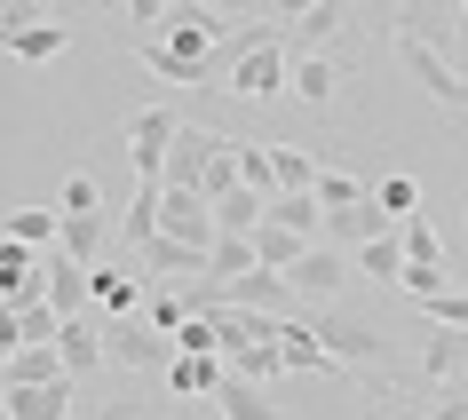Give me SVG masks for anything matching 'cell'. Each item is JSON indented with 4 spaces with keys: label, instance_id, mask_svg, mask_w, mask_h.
<instances>
[{
    "label": "cell",
    "instance_id": "cell-27",
    "mask_svg": "<svg viewBox=\"0 0 468 420\" xmlns=\"http://www.w3.org/2000/svg\"><path fill=\"white\" fill-rule=\"evenodd\" d=\"M88 286H96V318H135V301H144V286H135V278L127 270H88Z\"/></svg>",
    "mask_w": 468,
    "mask_h": 420
},
{
    "label": "cell",
    "instance_id": "cell-33",
    "mask_svg": "<svg viewBox=\"0 0 468 420\" xmlns=\"http://www.w3.org/2000/svg\"><path fill=\"white\" fill-rule=\"evenodd\" d=\"M144 325H159V333L175 341V333L191 325V301H183V294H167V286H151V294H144Z\"/></svg>",
    "mask_w": 468,
    "mask_h": 420
},
{
    "label": "cell",
    "instance_id": "cell-5",
    "mask_svg": "<svg viewBox=\"0 0 468 420\" xmlns=\"http://www.w3.org/2000/svg\"><path fill=\"white\" fill-rule=\"evenodd\" d=\"M222 79H230V96L271 103V96H286V79H294V56H286V40H262V48H247Z\"/></svg>",
    "mask_w": 468,
    "mask_h": 420
},
{
    "label": "cell",
    "instance_id": "cell-35",
    "mask_svg": "<svg viewBox=\"0 0 468 420\" xmlns=\"http://www.w3.org/2000/svg\"><path fill=\"white\" fill-rule=\"evenodd\" d=\"M397 247H405V262H444L437 223H429V215H405V223H397Z\"/></svg>",
    "mask_w": 468,
    "mask_h": 420
},
{
    "label": "cell",
    "instance_id": "cell-24",
    "mask_svg": "<svg viewBox=\"0 0 468 420\" xmlns=\"http://www.w3.org/2000/svg\"><path fill=\"white\" fill-rule=\"evenodd\" d=\"M278 349H286V373H342L334 357H325V341L310 333V318H286V333H278Z\"/></svg>",
    "mask_w": 468,
    "mask_h": 420
},
{
    "label": "cell",
    "instance_id": "cell-18",
    "mask_svg": "<svg viewBox=\"0 0 468 420\" xmlns=\"http://www.w3.org/2000/svg\"><path fill=\"white\" fill-rule=\"evenodd\" d=\"M40 381H64V349H56V341L8 349V381H0V389H40Z\"/></svg>",
    "mask_w": 468,
    "mask_h": 420
},
{
    "label": "cell",
    "instance_id": "cell-36",
    "mask_svg": "<svg viewBox=\"0 0 468 420\" xmlns=\"http://www.w3.org/2000/svg\"><path fill=\"white\" fill-rule=\"evenodd\" d=\"M230 373H239V381H278V373H286V349H278V341H254V349L230 357Z\"/></svg>",
    "mask_w": 468,
    "mask_h": 420
},
{
    "label": "cell",
    "instance_id": "cell-14",
    "mask_svg": "<svg viewBox=\"0 0 468 420\" xmlns=\"http://www.w3.org/2000/svg\"><path fill=\"white\" fill-rule=\"evenodd\" d=\"M159 381H167V396H175V404H198V396H215L222 381H230V365H222V357H175V365L159 373Z\"/></svg>",
    "mask_w": 468,
    "mask_h": 420
},
{
    "label": "cell",
    "instance_id": "cell-3",
    "mask_svg": "<svg viewBox=\"0 0 468 420\" xmlns=\"http://www.w3.org/2000/svg\"><path fill=\"white\" fill-rule=\"evenodd\" d=\"M175 135H183V120H175L167 103H144V111L127 120V167H135V183H167Z\"/></svg>",
    "mask_w": 468,
    "mask_h": 420
},
{
    "label": "cell",
    "instance_id": "cell-4",
    "mask_svg": "<svg viewBox=\"0 0 468 420\" xmlns=\"http://www.w3.org/2000/svg\"><path fill=\"white\" fill-rule=\"evenodd\" d=\"M103 357L120 373H167L175 365V341L159 333V325H144V318H112L103 325Z\"/></svg>",
    "mask_w": 468,
    "mask_h": 420
},
{
    "label": "cell",
    "instance_id": "cell-20",
    "mask_svg": "<svg viewBox=\"0 0 468 420\" xmlns=\"http://www.w3.org/2000/svg\"><path fill=\"white\" fill-rule=\"evenodd\" d=\"M0 238H25L32 254H48V247H64V215H48V206H8L0 215Z\"/></svg>",
    "mask_w": 468,
    "mask_h": 420
},
{
    "label": "cell",
    "instance_id": "cell-10",
    "mask_svg": "<svg viewBox=\"0 0 468 420\" xmlns=\"http://www.w3.org/2000/svg\"><path fill=\"white\" fill-rule=\"evenodd\" d=\"M389 230H397V215H389V206H381V198H357V206H342V215H325V247H342V254H357V247H366V238H389Z\"/></svg>",
    "mask_w": 468,
    "mask_h": 420
},
{
    "label": "cell",
    "instance_id": "cell-32",
    "mask_svg": "<svg viewBox=\"0 0 468 420\" xmlns=\"http://www.w3.org/2000/svg\"><path fill=\"white\" fill-rule=\"evenodd\" d=\"M271 159H278V191H318V159H310V151L302 143H271Z\"/></svg>",
    "mask_w": 468,
    "mask_h": 420
},
{
    "label": "cell",
    "instance_id": "cell-46",
    "mask_svg": "<svg viewBox=\"0 0 468 420\" xmlns=\"http://www.w3.org/2000/svg\"><path fill=\"white\" fill-rule=\"evenodd\" d=\"M349 8H366V16H373L381 32H397V25H405V0H349Z\"/></svg>",
    "mask_w": 468,
    "mask_h": 420
},
{
    "label": "cell",
    "instance_id": "cell-2",
    "mask_svg": "<svg viewBox=\"0 0 468 420\" xmlns=\"http://www.w3.org/2000/svg\"><path fill=\"white\" fill-rule=\"evenodd\" d=\"M302 318H310V333H318V341H325V357H334V365H342V373H381V357H389V341H381L373 325L342 318L334 301H325V310H302Z\"/></svg>",
    "mask_w": 468,
    "mask_h": 420
},
{
    "label": "cell",
    "instance_id": "cell-47",
    "mask_svg": "<svg viewBox=\"0 0 468 420\" xmlns=\"http://www.w3.org/2000/svg\"><path fill=\"white\" fill-rule=\"evenodd\" d=\"M167 8H175V0H127V16H135V25H167Z\"/></svg>",
    "mask_w": 468,
    "mask_h": 420
},
{
    "label": "cell",
    "instance_id": "cell-37",
    "mask_svg": "<svg viewBox=\"0 0 468 420\" xmlns=\"http://www.w3.org/2000/svg\"><path fill=\"white\" fill-rule=\"evenodd\" d=\"M397 294H413V301H429V294H452V270H444V262H405Z\"/></svg>",
    "mask_w": 468,
    "mask_h": 420
},
{
    "label": "cell",
    "instance_id": "cell-45",
    "mask_svg": "<svg viewBox=\"0 0 468 420\" xmlns=\"http://www.w3.org/2000/svg\"><path fill=\"white\" fill-rule=\"evenodd\" d=\"M96 420H175V396L167 404H103Z\"/></svg>",
    "mask_w": 468,
    "mask_h": 420
},
{
    "label": "cell",
    "instance_id": "cell-29",
    "mask_svg": "<svg viewBox=\"0 0 468 420\" xmlns=\"http://www.w3.org/2000/svg\"><path fill=\"white\" fill-rule=\"evenodd\" d=\"M247 270H262V262H254V238L222 230L215 247H207V278H215V286H230V278H247Z\"/></svg>",
    "mask_w": 468,
    "mask_h": 420
},
{
    "label": "cell",
    "instance_id": "cell-17",
    "mask_svg": "<svg viewBox=\"0 0 468 420\" xmlns=\"http://www.w3.org/2000/svg\"><path fill=\"white\" fill-rule=\"evenodd\" d=\"M334 32H349V0H318L302 25H286V56H318Z\"/></svg>",
    "mask_w": 468,
    "mask_h": 420
},
{
    "label": "cell",
    "instance_id": "cell-6",
    "mask_svg": "<svg viewBox=\"0 0 468 420\" xmlns=\"http://www.w3.org/2000/svg\"><path fill=\"white\" fill-rule=\"evenodd\" d=\"M286 278H294V294L310 301V310H325V301H334V294L349 286V278H357V262H349L342 247H325V238H310V247H302V262H294Z\"/></svg>",
    "mask_w": 468,
    "mask_h": 420
},
{
    "label": "cell",
    "instance_id": "cell-9",
    "mask_svg": "<svg viewBox=\"0 0 468 420\" xmlns=\"http://www.w3.org/2000/svg\"><path fill=\"white\" fill-rule=\"evenodd\" d=\"M222 143H230V135L183 120V135H175V151H167V191H198V183H207V167L222 159Z\"/></svg>",
    "mask_w": 468,
    "mask_h": 420
},
{
    "label": "cell",
    "instance_id": "cell-34",
    "mask_svg": "<svg viewBox=\"0 0 468 420\" xmlns=\"http://www.w3.org/2000/svg\"><path fill=\"white\" fill-rule=\"evenodd\" d=\"M239 183L262 191V198H278V159H271V143H239Z\"/></svg>",
    "mask_w": 468,
    "mask_h": 420
},
{
    "label": "cell",
    "instance_id": "cell-8",
    "mask_svg": "<svg viewBox=\"0 0 468 420\" xmlns=\"http://www.w3.org/2000/svg\"><path fill=\"white\" fill-rule=\"evenodd\" d=\"M159 230L183 238V247H215V238H222L215 198H207V191H167V198H159Z\"/></svg>",
    "mask_w": 468,
    "mask_h": 420
},
{
    "label": "cell",
    "instance_id": "cell-44",
    "mask_svg": "<svg viewBox=\"0 0 468 420\" xmlns=\"http://www.w3.org/2000/svg\"><path fill=\"white\" fill-rule=\"evenodd\" d=\"M207 16H222V25H262L271 16V0H198Z\"/></svg>",
    "mask_w": 468,
    "mask_h": 420
},
{
    "label": "cell",
    "instance_id": "cell-13",
    "mask_svg": "<svg viewBox=\"0 0 468 420\" xmlns=\"http://www.w3.org/2000/svg\"><path fill=\"white\" fill-rule=\"evenodd\" d=\"M56 349H64V373H72V381H88V373L112 365V357H103V318H64Z\"/></svg>",
    "mask_w": 468,
    "mask_h": 420
},
{
    "label": "cell",
    "instance_id": "cell-22",
    "mask_svg": "<svg viewBox=\"0 0 468 420\" xmlns=\"http://www.w3.org/2000/svg\"><path fill=\"white\" fill-rule=\"evenodd\" d=\"M159 198H167V183H135V198H127V215H120V238L135 254L159 238Z\"/></svg>",
    "mask_w": 468,
    "mask_h": 420
},
{
    "label": "cell",
    "instance_id": "cell-11",
    "mask_svg": "<svg viewBox=\"0 0 468 420\" xmlns=\"http://www.w3.org/2000/svg\"><path fill=\"white\" fill-rule=\"evenodd\" d=\"M461 373H468V333L461 325H429L420 333V381L429 389H452Z\"/></svg>",
    "mask_w": 468,
    "mask_h": 420
},
{
    "label": "cell",
    "instance_id": "cell-1",
    "mask_svg": "<svg viewBox=\"0 0 468 420\" xmlns=\"http://www.w3.org/2000/svg\"><path fill=\"white\" fill-rule=\"evenodd\" d=\"M389 40H397V64L413 72V88L437 103V111H468V72L437 48V40H429V32H420V25H397Z\"/></svg>",
    "mask_w": 468,
    "mask_h": 420
},
{
    "label": "cell",
    "instance_id": "cell-23",
    "mask_svg": "<svg viewBox=\"0 0 468 420\" xmlns=\"http://www.w3.org/2000/svg\"><path fill=\"white\" fill-rule=\"evenodd\" d=\"M112 230H120V223H112L103 206H96V215H64V254L96 270V262H103V238H112Z\"/></svg>",
    "mask_w": 468,
    "mask_h": 420
},
{
    "label": "cell",
    "instance_id": "cell-50",
    "mask_svg": "<svg viewBox=\"0 0 468 420\" xmlns=\"http://www.w3.org/2000/svg\"><path fill=\"white\" fill-rule=\"evenodd\" d=\"M461 8H468V0H461Z\"/></svg>",
    "mask_w": 468,
    "mask_h": 420
},
{
    "label": "cell",
    "instance_id": "cell-43",
    "mask_svg": "<svg viewBox=\"0 0 468 420\" xmlns=\"http://www.w3.org/2000/svg\"><path fill=\"white\" fill-rule=\"evenodd\" d=\"M96 174H64V198H56V215H96Z\"/></svg>",
    "mask_w": 468,
    "mask_h": 420
},
{
    "label": "cell",
    "instance_id": "cell-48",
    "mask_svg": "<svg viewBox=\"0 0 468 420\" xmlns=\"http://www.w3.org/2000/svg\"><path fill=\"white\" fill-rule=\"evenodd\" d=\"M310 8H318V0H271V25H302Z\"/></svg>",
    "mask_w": 468,
    "mask_h": 420
},
{
    "label": "cell",
    "instance_id": "cell-7",
    "mask_svg": "<svg viewBox=\"0 0 468 420\" xmlns=\"http://www.w3.org/2000/svg\"><path fill=\"white\" fill-rule=\"evenodd\" d=\"M207 286H215V278H207ZM222 301H230V310H262V318H302V310H310V301L294 294V278H286V270H247V278H230V286H222Z\"/></svg>",
    "mask_w": 468,
    "mask_h": 420
},
{
    "label": "cell",
    "instance_id": "cell-21",
    "mask_svg": "<svg viewBox=\"0 0 468 420\" xmlns=\"http://www.w3.org/2000/svg\"><path fill=\"white\" fill-rule=\"evenodd\" d=\"M286 96L310 103V111H325V103L342 96V72H334L325 56H294V79H286Z\"/></svg>",
    "mask_w": 468,
    "mask_h": 420
},
{
    "label": "cell",
    "instance_id": "cell-26",
    "mask_svg": "<svg viewBox=\"0 0 468 420\" xmlns=\"http://www.w3.org/2000/svg\"><path fill=\"white\" fill-rule=\"evenodd\" d=\"M271 223H286L294 238H318V230H325V198L318 191H278L271 198Z\"/></svg>",
    "mask_w": 468,
    "mask_h": 420
},
{
    "label": "cell",
    "instance_id": "cell-30",
    "mask_svg": "<svg viewBox=\"0 0 468 420\" xmlns=\"http://www.w3.org/2000/svg\"><path fill=\"white\" fill-rule=\"evenodd\" d=\"M349 262H357V278H373V286H397V278H405V247H397V230H389V238H366Z\"/></svg>",
    "mask_w": 468,
    "mask_h": 420
},
{
    "label": "cell",
    "instance_id": "cell-12",
    "mask_svg": "<svg viewBox=\"0 0 468 420\" xmlns=\"http://www.w3.org/2000/svg\"><path fill=\"white\" fill-rule=\"evenodd\" d=\"M72 373L64 381H40V389H0V420H72Z\"/></svg>",
    "mask_w": 468,
    "mask_h": 420
},
{
    "label": "cell",
    "instance_id": "cell-49",
    "mask_svg": "<svg viewBox=\"0 0 468 420\" xmlns=\"http://www.w3.org/2000/svg\"><path fill=\"white\" fill-rule=\"evenodd\" d=\"M16 8H25V16H48V0H16Z\"/></svg>",
    "mask_w": 468,
    "mask_h": 420
},
{
    "label": "cell",
    "instance_id": "cell-41",
    "mask_svg": "<svg viewBox=\"0 0 468 420\" xmlns=\"http://www.w3.org/2000/svg\"><path fill=\"white\" fill-rule=\"evenodd\" d=\"M318 198H325V215H342V206H357V198H366V183H357V174H334V167H325V174H318Z\"/></svg>",
    "mask_w": 468,
    "mask_h": 420
},
{
    "label": "cell",
    "instance_id": "cell-31",
    "mask_svg": "<svg viewBox=\"0 0 468 420\" xmlns=\"http://www.w3.org/2000/svg\"><path fill=\"white\" fill-rule=\"evenodd\" d=\"M302 247H310V238H294L286 223H262V230H254V262H262V270H294Z\"/></svg>",
    "mask_w": 468,
    "mask_h": 420
},
{
    "label": "cell",
    "instance_id": "cell-39",
    "mask_svg": "<svg viewBox=\"0 0 468 420\" xmlns=\"http://www.w3.org/2000/svg\"><path fill=\"white\" fill-rule=\"evenodd\" d=\"M16 333H25V341H56V333H64V310H56V301H25V310H16Z\"/></svg>",
    "mask_w": 468,
    "mask_h": 420
},
{
    "label": "cell",
    "instance_id": "cell-19",
    "mask_svg": "<svg viewBox=\"0 0 468 420\" xmlns=\"http://www.w3.org/2000/svg\"><path fill=\"white\" fill-rule=\"evenodd\" d=\"M144 72L167 79V88H207V79H222L215 64H198V56H175L167 40H144Z\"/></svg>",
    "mask_w": 468,
    "mask_h": 420
},
{
    "label": "cell",
    "instance_id": "cell-25",
    "mask_svg": "<svg viewBox=\"0 0 468 420\" xmlns=\"http://www.w3.org/2000/svg\"><path fill=\"white\" fill-rule=\"evenodd\" d=\"M207 404H222V420H278V404L262 396V381H239V373H230Z\"/></svg>",
    "mask_w": 468,
    "mask_h": 420
},
{
    "label": "cell",
    "instance_id": "cell-15",
    "mask_svg": "<svg viewBox=\"0 0 468 420\" xmlns=\"http://www.w3.org/2000/svg\"><path fill=\"white\" fill-rule=\"evenodd\" d=\"M144 278L151 286H167V278H207V247H183V238L159 230V238L144 247Z\"/></svg>",
    "mask_w": 468,
    "mask_h": 420
},
{
    "label": "cell",
    "instance_id": "cell-38",
    "mask_svg": "<svg viewBox=\"0 0 468 420\" xmlns=\"http://www.w3.org/2000/svg\"><path fill=\"white\" fill-rule=\"evenodd\" d=\"M373 198L389 206L397 223H405V215H420V183H413V174H381V183H373Z\"/></svg>",
    "mask_w": 468,
    "mask_h": 420
},
{
    "label": "cell",
    "instance_id": "cell-40",
    "mask_svg": "<svg viewBox=\"0 0 468 420\" xmlns=\"http://www.w3.org/2000/svg\"><path fill=\"white\" fill-rule=\"evenodd\" d=\"M175 357H222L215 318H191V325H183V333H175Z\"/></svg>",
    "mask_w": 468,
    "mask_h": 420
},
{
    "label": "cell",
    "instance_id": "cell-16",
    "mask_svg": "<svg viewBox=\"0 0 468 420\" xmlns=\"http://www.w3.org/2000/svg\"><path fill=\"white\" fill-rule=\"evenodd\" d=\"M8 56H25V64H56V56H72V25H56V16H40V25H16L8 40H0Z\"/></svg>",
    "mask_w": 468,
    "mask_h": 420
},
{
    "label": "cell",
    "instance_id": "cell-42",
    "mask_svg": "<svg viewBox=\"0 0 468 420\" xmlns=\"http://www.w3.org/2000/svg\"><path fill=\"white\" fill-rule=\"evenodd\" d=\"M420 318H429V325H461V333H468V294H461V286H452V294H429V301H420Z\"/></svg>",
    "mask_w": 468,
    "mask_h": 420
},
{
    "label": "cell",
    "instance_id": "cell-28",
    "mask_svg": "<svg viewBox=\"0 0 468 420\" xmlns=\"http://www.w3.org/2000/svg\"><path fill=\"white\" fill-rule=\"evenodd\" d=\"M215 223H222V230H239V238H254V230L271 223V198H262V191H247V183H239V191H230V198H215Z\"/></svg>",
    "mask_w": 468,
    "mask_h": 420
}]
</instances>
